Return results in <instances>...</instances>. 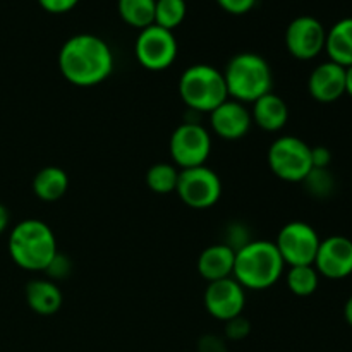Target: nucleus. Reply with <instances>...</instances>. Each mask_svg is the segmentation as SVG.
<instances>
[{"label": "nucleus", "instance_id": "nucleus-24", "mask_svg": "<svg viewBox=\"0 0 352 352\" xmlns=\"http://www.w3.org/2000/svg\"><path fill=\"white\" fill-rule=\"evenodd\" d=\"M188 14L186 0H157L155 2V24L174 31Z\"/></svg>", "mask_w": 352, "mask_h": 352}, {"label": "nucleus", "instance_id": "nucleus-3", "mask_svg": "<svg viewBox=\"0 0 352 352\" xmlns=\"http://www.w3.org/2000/svg\"><path fill=\"white\" fill-rule=\"evenodd\" d=\"M284 260L275 243L250 241L236 251L232 277L250 291H265L278 282L284 274Z\"/></svg>", "mask_w": 352, "mask_h": 352}, {"label": "nucleus", "instance_id": "nucleus-4", "mask_svg": "<svg viewBox=\"0 0 352 352\" xmlns=\"http://www.w3.org/2000/svg\"><path fill=\"white\" fill-rule=\"evenodd\" d=\"M227 91L232 100L241 103H254L272 91L274 74L268 62L253 52L234 55L223 71Z\"/></svg>", "mask_w": 352, "mask_h": 352}, {"label": "nucleus", "instance_id": "nucleus-13", "mask_svg": "<svg viewBox=\"0 0 352 352\" xmlns=\"http://www.w3.org/2000/svg\"><path fill=\"white\" fill-rule=\"evenodd\" d=\"M313 267L322 277L342 280L352 274V241L344 236H330L320 241Z\"/></svg>", "mask_w": 352, "mask_h": 352}, {"label": "nucleus", "instance_id": "nucleus-15", "mask_svg": "<svg viewBox=\"0 0 352 352\" xmlns=\"http://www.w3.org/2000/svg\"><path fill=\"white\" fill-rule=\"evenodd\" d=\"M308 91L320 103L337 102L346 95V67L329 60L316 65L308 79Z\"/></svg>", "mask_w": 352, "mask_h": 352}, {"label": "nucleus", "instance_id": "nucleus-8", "mask_svg": "<svg viewBox=\"0 0 352 352\" xmlns=\"http://www.w3.org/2000/svg\"><path fill=\"white\" fill-rule=\"evenodd\" d=\"M177 40L165 28L151 24L140 31L134 45L138 62L148 71H165L177 58Z\"/></svg>", "mask_w": 352, "mask_h": 352}, {"label": "nucleus", "instance_id": "nucleus-12", "mask_svg": "<svg viewBox=\"0 0 352 352\" xmlns=\"http://www.w3.org/2000/svg\"><path fill=\"white\" fill-rule=\"evenodd\" d=\"M244 291L246 289L234 277L210 282L205 296H203L206 311L220 322H229V320L243 315L244 306H246V292Z\"/></svg>", "mask_w": 352, "mask_h": 352}, {"label": "nucleus", "instance_id": "nucleus-28", "mask_svg": "<svg viewBox=\"0 0 352 352\" xmlns=\"http://www.w3.org/2000/svg\"><path fill=\"white\" fill-rule=\"evenodd\" d=\"M38 3H40L47 12L64 14L74 9L79 3V0H38Z\"/></svg>", "mask_w": 352, "mask_h": 352}, {"label": "nucleus", "instance_id": "nucleus-5", "mask_svg": "<svg viewBox=\"0 0 352 352\" xmlns=\"http://www.w3.org/2000/svg\"><path fill=\"white\" fill-rule=\"evenodd\" d=\"M179 93L189 109L208 113L229 98L223 72L208 64H196L186 69L179 79Z\"/></svg>", "mask_w": 352, "mask_h": 352}, {"label": "nucleus", "instance_id": "nucleus-19", "mask_svg": "<svg viewBox=\"0 0 352 352\" xmlns=\"http://www.w3.org/2000/svg\"><path fill=\"white\" fill-rule=\"evenodd\" d=\"M325 50L330 60L342 67L352 65V17H344L337 21L327 31Z\"/></svg>", "mask_w": 352, "mask_h": 352}, {"label": "nucleus", "instance_id": "nucleus-27", "mask_svg": "<svg viewBox=\"0 0 352 352\" xmlns=\"http://www.w3.org/2000/svg\"><path fill=\"white\" fill-rule=\"evenodd\" d=\"M217 2H219V6L223 10H227L230 14H236V16L250 12L256 6V0H217Z\"/></svg>", "mask_w": 352, "mask_h": 352}, {"label": "nucleus", "instance_id": "nucleus-22", "mask_svg": "<svg viewBox=\"0 0 352 352\" xmlns=\"http://www.w3.org/2000/svg\"><path fill=\"white\" fill-rule=\"evenodd\" d=\"M287 287L292 294L299 298H308L315 294L320 284V274L313 265H299V267H289L287 272Z\"/></svg>", "mask_w": 352, "mask_h": 352}, {"label": "nucleus", "instance_id": "nucleus-25", "mask_svg": "<svg viewBox=\"0 0 352 352\" xmlns=\"http://www.w3.org/2000/svg\"><path fill=\"white\" fill-rule=\"evenodd\" d=\"M302 184L306 186V191L315 198H329L336 189V177L330 168H311Z\"/></svg>", "mask_w": 352, "mask_h": 352}, {"label": "nucleus", "instance_id": "nucleus-32", "mask_svg": "<svg viewBox=\"0 0 352 352\" xmlns=\"http://www.w3.org/2000/svg\"><path fill=\"white\" fill-rule=\"evenodd\" d=\"M9 222H10L9 210L6 208V205H2V203H0V236H2V234L7 230Z\"/></svg>", "mask_w": 352, "mask_h": 352}, {"label": "nucleus", "instance_id": "nucleus-30", "mask_svg": "<svg viewBox=\"0 0 352 352\" xmlns=\"http://www.w3.org/2000/svg\"><path fill=\"white\" fill-rule=\"evenodd\" d=\"M198 352H227V346L220 337L205 336L199 339Z\"/></svg>", "mask_w": 352, "mask_h": 352}, {"label": "nucleus", "instance_id": "nucleus-18", "mask_svg": "<svg viewBox=\"0 0 352 352\" xmlns=\"http://www.w3.org/2000/svg\"><path fill=\"white\" fill-rule=\"evenodd\" d=\"M26 302L36 315L50 316L60 309L62 306V292L57 284L45 278H36L26 285Z\"/></svg>", "mask_w": 352, "mask_h": 352}, {"label": "nucleus", "instance_id": "nucleus-21", "mask_svg": "<svg viewBox=\"0 0 352 352\" xmlns=\"http://www.w3.org/2000/svg\"><path fill=\"white\" fill-rule=\"evenodd\" d=\"M155 2L157 0H119L117 9L124 23L141 31L155 24Z\"/></svg>", "mask_w": 352, "mask_h": 352}, {"label": "nucleus", "instance_id": "nucleus-14", "mask_svg": "<svg viewBox=\"0 0 352 352\" xmlns=\"http://www.w3.org/2000/svg\"><path fill=\"white\" fill-rule=\"evenodd\" d=\"M210 124L217 136L227 141H236L250 133L253 119L244 103L227 98L213 112H210Z\"/></svg>", "mask_w": 352, "mask_h": 352}, {"label": "nucleus", "instance_id": "nucleus-23", "mask_svg": "<svg viewBox=\"0 0 352 352\" xmlns=\"http://www.w3.org/2000/svg\"><path fill=\"white\" fill-rule=\"evenodd\" d=\"M179 168L172 164H155L146 172V184L157 195H170L177 189Z\"/></svg>", "mask_w": 352, "mask_h": 352}, {"label": "nucleus", "instance_id": "nucleus-6", "mask_svg": "<svg viewBox=\"0 0 352 352\" xmlns=\"http://www.w3.org/2000/svg\"><path fill=\"white\" fill-rule=\"evenodd\" d=\"M268 167L285 182H302L311 172V146L296 136H280L268 148Z\"/></svg>", "mask_w": 352, "mask_h": 352}, {"label": "nucleus", "instance_id": "nucleus-34", "mask_svg": "<svg viewBox=\"0 0 352 352\" xmlns=\"http://www.w3.org/2000/svg\"><path fill=\"white\" fill-rule=\"evenodd\" d=\"M344 318H346V322L352 327V296L347 299L346 306H344Z\"/></svg>", "mask_w": 352, "mask_h": 352}, {"label": "nucleus", "instance_id": "nucleus-33", "mask_svg": "<svg viewBox=\"0 0 352 352\" xmlns=\"http://www.w3.org/2000/svg\"><path fill=\"white\" fill-rule=\"evenodd\" d=\"M346 95L352 98V65L346 67Z\"/></svg>", "mask_w": 352, "mask_h": 352}, {"label": "nucleus", "instance_id": "nucleus-26", "mask_svg": "<svg viewBox=\"0 0 352 352\" xmlns=\"http://www.w3.org/2000/svg\"><path fill=\"white\" fill-rule=\"evenodd\" d=\"M251 325L243 315L236 316V318L226 322V336L230 340H243L244 337L250 336Z\"/></svg>", "mask_w": 352, "mask_h": 352}, {"label": "nucleus", "instance_id": "nucleus-11", "mask_svg": "<svg viewBox=\"0 0 352 352\" xmlns=\"http://www.w3.org/2000/svg\"><path fill=\"white\" fill-rule=\"evenodd\" d=\"M327 31L313 16H299L289 23L285 30V47L292 57L311 60L325 50Z\"/></svg>", "mask_w": 352, "mask_h": 352}, {"label": "nucleus", "instance_id": "nucleus-20", "mask_svg": "<svg viewBox=\"0 0 352 352\" xmlns=\"http://www.w3.org/2000/svg\"><path fill=\"white\" fill-rule=\"evenodd\" d=\"M69 175L60 167H45L33 177V192L41 201H57L67 192Z\"/></svg>", "mask_w": 352, "mask_h": 352}, {"label": "nucleus", "instance_id": "nucleus-31", "mask_svg": "<svg viewBox=\"0 0 352 352\" xmlns=\"http://www.w3.org/2000/svg\"><path fill=\"white\" fill-rule=\"evenodd\" d=\"M45 272H48V275H50V277H54V278L65 277V275L69 274L67 258H62L60 254H57V256L54 258V261L50 263V267H48Z\"/></svg>", "mask_w": 352, "mask_h": 352}, {"label": "nucleus", "instance_id": "nucleus-16", "mask_svg": "<svg viewBox=\"0 0 352 352\" xmlns=\"http://www.w3.org/2000/svg\"><path fill=\"white\" fill-rule=\"evenodd\" d=\"M236 251L227 244H212L201 251L198 258V274L206 282L223 280L232 277Z\"/></svg>", "mask_w": 352, "mask_h": 352}, {"label": "nucleus", "instance_id": "nucleus-10", "mask_svg": "<svg viewBox=\"0 0 352 352\" xmlns=\"http://www.w3.org/2000/svg\"><path fill=\"white\" fill-rule=\"evenodd\" d=\"M320 241L322 239H320L318 232L309 223L294 220L282 227L277 241H275V246L285 265L299 267V265L315 263Z\"/></svg>", "mask_w": 352, "mask_h": 352}, {"label": "nucleus", "instance_id": "nucleus-1", "mask_svg": "<svg viewBox=\"0 0 352 352\" xmlns=\"http://www.w3.org/2000/svg\"><path fill=\"white\" fill-rule=\"evenodd\" d=\"M58 69L65 81L89 88L105 81L113 69V55L105 40L96 34L71 36L58 52Z\"/></svg>", "mask_w": 352, "mask_h": 352}, {"label": "nucleus", "instance_id": "nucleus-17", "mask_svg": "<svg viewBox=\"0 0 352 352\" xmlns=\"http://www.w3.org/2000/svg\"><path fill=\"white\" fill-rule=\"evenodd\" d=\"M251 119L268 133H277L284 129L289 120V107L284 98L275 93H267L253 103Z\"/></svg>", "mask_w": 352, "mask_h": 352}, {"label": "nucleus", "instance_id": "nucleus-9", "mask_svg": "<svg viewBox=\"0 0 352 352\" xmlns=\"http://www.w3.org/2000/svg\"><path fill=\"white\" fill-rule=\"evenodd\" d=\"M170 157L177 167L191 168L205 165L212 151V136L198 122H184L170 136Z\"/></svg>", "mask_w": 352, "mask_h": 352}, {"label": "nucleus", "instance_id": "nucleus-7", "mask_svg": "<svg viewBox=\"0 0 352 352\" xmlns=\"http://www.w3.org/2000/svg\"><path fill=\"white\" fill-rule=\"evenodd\" d=\"M175 192L186 206L195 210L212 208L222 196V181L219 174L206 165L182 168Z\"/></svg>", "mask_w": 352, "mask_h": 352}, {"label": "nucleus", "instance_id": "nucleus-29", "mask_svg": "<svg viewBox=\"0 0 352 352\" xmlns=\"http://www.w3.org/2000/svg\"><path fill=\"white\" fill-rule=\"evenodd\" d=\"M313 168H329L332 164V151L327 146L311 148Z\"/></svg>", "mask_w": 352, "mask_h": 352}, {"label": "nucleus", "instance_id": "nucleus-2", "mask_svg": "<svg viewBox=\"0 0 352 352\" xmlns=\"http://www.w3.org/2000/svg\"><path fill=\"white\" fill-rule=\"evenodd\" d=\"M9 254L23 270L45 272L58 254L54 230L38 219L23 220L10 230Z\"/></svg>", "mask_w": 352, "mask_h": 352}]
</instances>
